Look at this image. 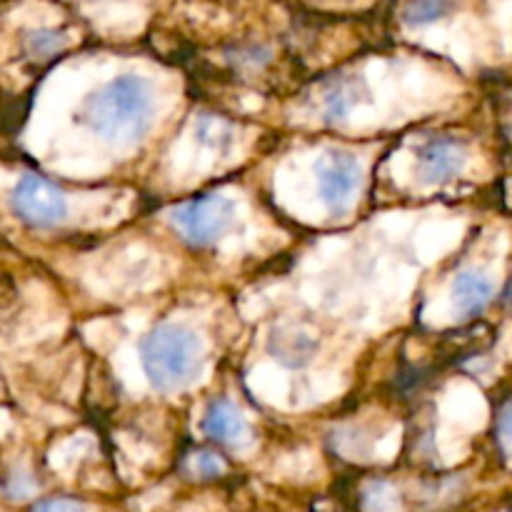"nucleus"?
Here are the masks:
<instances>
[{
  "instance_id": "nucleus-1",
  "label": "nucleus",
  "mask_w": 512,
  "mask_h": 512,
  "mask_svg": "<svg viewBox=\"0 0 512 512\" xmlns=\"http://www.w3.org/2000/svg\"><path fill=\"white\" fill-rule=\"evenodd\" d=\"M155 118V90L133 73L118 75L85 95L80 120L113 148H133Z\"/></svg>"
},
{
  "instance_id": "nucleus-2",
  "label": "nucleus",
  "mask_w": 512,
  "mask_h": 512,
  "mask_svg": "<svg viewBox=\"0 0 512 512\" xmlns=\"http://www.w3.org/2000/svg\"><path fill=\"white\" fill-rule=\"evenodd\" d=\"M140 360L150 385L160 393H178L200 378L205 345L188 325H155L140 343Z\"/></svg>"
},
{
  "instance_id": "nucleus-3",
  "label": "nucleus",
  "mask_w": 512,
  "mask_h": 512,
  "mask_svg": "<svg viewBox=\"0 0 512 512\" xmlns=\"http://www.w3.org/2000/svg\"><path fill=\"white\" fill-rule=\"evenodd\" d=\"M178 233L195 248H208L215 245L230 228L235 220V205L225 195L210 193L200 198L188 200L178 205L170 215Z\"/></svg>"
},
{
  "instance_id": "nucleus-4",
  "label": "nucleus",
  "mask_w": 512,
  "mask_h": 512,
  "mask_svg": "<svg viewBox=\"0 0 512 512\" xmlns=\"http://www.w3.org/2000/svg\"><path fill=\"white\" fill-rule=\"evenodd\" d=\"M10 205L25 225L38 230L55 228L68 215V200H65L63 190L55 188L48 178L38 173L20 175L13 195H10Z\"/></svg>"
},
{
  "instance_id": "nucleus-5",
  "label": "nucleus",
  "mask_w": 512,
  "mask_h": 512,
  "mask_svg": "<svg viewBox=\"0 0 512 512\" xmlns=\"http://www.w3.org/2000/svg\"><path fill=\"white\" fill-rule=\"evenodd\" d=\"M318 193L328 213L343 215L355 203L363 185V165L348 150H328L315 163Z\"/></svg>"
},
{
  "instance_id": "nucleus-6",
  "label": "nucleus",
  "mask_w": 512,
  "mask_h": 512,
  "mask_svg": "<svg viewBox=\"0 0 512 512\" xmlns=\"http://www.w3.org/2000/svg\"><path fill=\"white\" fill-rule=\"evenodd\" d=\"M418 175L428 185H445L458 178L468 165V148L463 140L450 135H435L425 140L415 155Z\"/></svg>"
},
{
  "instance_id": "nucleus-7",
  "label": "nucleus",
  "mask_w": 512,
  "mask_h": 512,
  "mask_svg": "<svg viewBox=\"0 0 512 512\" xmlns=\"http://www.w3.org/2000/svg\"><path fill=\"white\" fill-rule=\"evenodd\" d=\"M268 353L285 368H305L318 353V338L303 325H275L268 335Z\"/></svg>"
},
{
  "instance_id": "nucleus-8",
  "label": "nucleus",
  "mask_w": 512,
  "mask_h": 512,
  "mask_svg": "<svg viewBox=\"0 0 512 512\" xmlns=\"http://www.w3.org/2000/svg\"><path fill=\"white\" fill-rule=\"evenodd\" d=\"M453 305L463 318H478L495 298V285L488 273L478 268H465L453 280Z\"/></svg>"
},
{
  "instance_id": "nucleus-9",
  "label": "nucleus",
  "mask_w": 512,
  "mask_h": 512,
  "mask_svg": "<svg viewBox=\"0 0 512 512\" xmlns=\"http://www.w3.org/2000/svg\"><path fill=\"white\" fill-rule=\"evenodd\" d=\"M203 433L213 443L240 445L248 438V423L230 400H213L203 415Z\"/></svg>"
},
{
  "instance_id": "nucleus-10",
  "label": "nucleus",
  "mask_w": 512,
  "mask_h": 512,
  "mask_svg": "<svg viewBox=\"0 0 512 512\" xmlns=\"http://www.w3.org/2000/svg\"><path fill=\"white\" fill-rule=\"evenodd\" d=\"M365 83L358 75H343V78L333 80L328 90H325L323 98V113L328 123H343L348 120V115L353 113L355 105L363 103Z\"/></svg>"
},
{
  "instance_id": "nucleus-11",
  "label": "nucleus",
  "mask_w": 512,
  "mask_h": 512,
  "mask_svg": "<svg viewBox=\"0 0 512 512\" xmlns=\"http://www.w3.org/2000/svg\"><path fill=\"white\" fill-rule=\"evenodd\" d=\"M68 48V38L63 30L55 28H35L23 35V50L33 60H50Z\"/></svg>"
},
{
  "instance_id": "nucleus-12",
  "label": "nucleus",
  "mask_w": 512,
  "mask_h": 512,
  "mask_svg": "<svg viewBox=\"0 0 512 512\" xmlns=\"http://www.w3.org/2000/svg\"><path fill=\"white\" fill-rule=\"evenodd\" d=\"M458 5V0H408L403 8V23L420 28V25H430L443 20L450 15Z\"/></svg>"
},
{
  "instance_id": "nucleus-13",
  "label": "nucleus",
  "mask_w": 512,
  "mask_h": 512,
  "mask_svg": "<svg viewBox=\"0 0 512 512\" xmlns=\"http://www.w3.org/2000/svg\"><path fill=\"white\" fill-rule=\"evenodd\" d=\"M365 512H400V495L390 483H373L365 490Z\"/></svg>"
},
{
  "instance_id": "nucleus-14",
  "label": "nucleus",
  "mask_w": 512,
  "mask_h": 512,
  "mask_svg": "<svg viewBox=\"0 0 512 512\" xmlns=\"http://www.w3.org/2000/svg\"><path fill=\"white\" fill-rule=\"evenodd\" d=\"M190 470H193V475H198L200 480H213L223 475L225 463L218 453H213V450H200V453H195L193 460H190Z\"/></svg>"
},
{
  "instance_id": "nucleus-15",
  "label": "nucleus",
  "mask_w": 512,
  "mask_h": 512,
  "mask_svg": "<svg viewBox=\"0 0 512 512\" xmlns=\"http://www.w3.org/2000/svg\"><path fill=\"white\" fill-rule=\"evenodd\" d=\"M35 488H38V483H35V478L28 473V470H13L3 485L5 495H8L10 500L30 498V495L35 493Z\"/></svg>"
},
{
  "instance_id": "nucleus-16",
  "label": "nucleus",
  "mask_w": 512,
  "mask_h": 512,
  "mask_svg": "<svg viewBox=\"0 0 512 512\" xmlns=\"http://www.w3.org/2000/svg\"><path fill=\"white\" fill-rule=\"evenodd\" d=\"M228 58L233 60V65H238V68L260 70L270 60V50L263 48V45H248V48H235Z\"/></svg>"
},
{
  "instance_id": "nucleus-17",
  "label": "nucleus",
  "mask_w": 512,
  "mask_h": 512,
  "mask_svg": "<svg viewBox=\"0 0 512 512\" xmlns=\"http://www.w3.org/2000/svg\"><path fill=\"white\" fill-rule=\"evenodd\" d=\"M495 438L505 458L512 460V398L500 408L498 425H495Z\"/></svg>"
},
{
  "instance_id": "nucleus-18",
  "label": "nucleus",
  "mask_w": 512,
  "mask_h": 512,
  "mask_svg": "<svg viewBox=\"0 0 512 512\" xmlns=\"http://www.w3.org/2000/svg\"><path fill=\"white\" fill-rule=\"evenodd\" d=\"M30 512H88L85 505L75 498H45L30 505Z\"/></svg>"
},
{
  "instance_id": "nucleus-19",
  "label": "nucleus",
  "mask_w": 512,
  "mask_h": 512,
  "mask_svg": "<svg viewBox=\"0 0 512 512\" xmlns=\"http://www.w3.org/2000/svg\"><path fill=\"white\" fill-rule=\"evenodd\" d=\"M503 303L512 305V273H510L508 283H505V288H503Z\"/></svg>"
}]
</instances>
